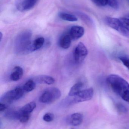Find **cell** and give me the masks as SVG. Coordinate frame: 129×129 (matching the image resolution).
Wrapping results in <instances>:
<instances>
[{
    "mask_svg": "<svg viewBox=\"0 0 129 129\" xmlns=\"http://www.w3.org/2000/svg\"><path fill=\"white\" fill-rule=\"evenodd\" d=\"M107 80L113 91L124 101L129 103V83L116 74L109 75Z\"/></svg>",
    "mask_w": 129,
    "mask_h": 129,
    "instance_id": "1",
    "label": "cell"
},
{
    "mask_svg": "<svg viewBox=\"0 0 129 129\" xmlns=\"http://www.w3.org/2000/svg\"><path fill=\"white\" fill-rule=\"evenodd\" d=\"M32 31L26 30L17 35L15 41V52L19 55H25L34 52L31 40Z\"/></svg>",
    "mask_w": 129,
    "mask_h": 129,
    "instance_id": "2",
    "label": "cell"
},
{
    "mask_svg": "<svg viewBox=\"0 0 129 129\" xmlns=\"http://www.w3.org/2000/svg\"><path fill=\"white\" fill-rule=\"evenodd\" d=\"M25 92L22 86H19L5 92L0 99V102L6 105L10 104L14 101L21 98Z\"/></svg>",
    "mask_w": 129,
    "mask_h": 129,
    "instance_id": "3",
    "label": "cell"
},
{
    "mask_svg": "<svg viewBox=\"0 0 129 129\" xmlns=\"http://www.w3.org/2000/svg\"><path fill=\"white\" fill-rule=\"evenodd\" d=\"M61 96L60 90L55 87L45 89L39 98L40 102L45 104L52 103L59 99Z\"/></svg>",
    "mask_w": 129,
    "mask_h": 129,
    "instance_id": "4",
    "label": "cell"
},
{
    "mask_svg": "<svg viewBox=\"0 0 129 129\" xmlns=\"http://www.w3.org/2000/svg\"><path fill=\"white\" fill-rule=\"evenodd\" d=\"M105 22L107 25L111 28L125 36L128 35V31L124 28L120 19L114 17H107L105 19Z\"/></svg>",
    "mask_w": 129,
    "mask_h": 129,
    "instance_id": "5",
    "label": "cell"
},
{
    "mask_svg": "<svg viewBox=\"0 0 129 129\" xmlns=\"http://www.w3.org/2000/svg\"><path fill=\"white\" fill-rule=\"evenodd\" d=\"M88 50L82 42L78 44L74 50L73 56L76 63L80 64L84 61L88 54Z\"/></svg>",
    "mask_w": 129,
    "mask_h": 129,
    "instance_id": "6",
    "label": "cell"
},
{
    "mask_svg": "<svg viewBox=\"0 0 129 129\" xmlns=\"http://www.w3.org/2000/svg\"><path fill=\"white\" fill-rule=\"evenodd\" d=\"M94 94V89L92 88L82 90L76 95L72 97L71 103L75 104L89 101L92 99Z\"/></svg>",
    "mask_w": 129,
    "mask_h": 129,
    "instance_id": "7",
    "label": "cell"
},
{
    "mask_svg": "<svg viewBox=\"0 0 129 129\" xmlns=\"http://www.w3.org/2000/svg\"><path fill=\"white\" fill-rule=\"evenodd\" d=\"M38 0H18L16 7L21 11H28L32 9L35 5Z\"/></svg>",
    "mask_w": 129,
    "mask_h": 129,
    "instance_id": "8",
    "label": "cell"
},
{
    "mask_svg": "<svg viewBox=\"0 0 129 129\" xmlns=\"http://www.w3.org/2000/svg\"><path fill=\"white\" fill-rule=\"evenodd\" d=\"M85 33V29L82 26L75 25L72 26L69 32V34L72 40L76 41L82 38Z\"/></svg>",
    "mask_w": 129,
    "mask_h": 129,
    "instance_id": "9",
    "label": "cell"
},
{
    "mask_svg": "<svg viewBox=\"0 0 129 129\" xmlns=\"http://www.w3.org/2000/svg\"><path fill=\"white\" fill-rule=\"evenodd\" d=\"M72 40L69 33L64 34L60 38L59 45L63 49H68L71 45Z\"/></svg>",
    "mask_w": 129,
    "mask_h": 129,
    "instance_id": "10",
    "label": "cell"
},
{
    "mask_svg": "<svg viewBox=\"0 0 129 129\" xmlns=\"http://www.w3.org/2000/svg\"><path fill=\"white\" fill-rule=\"evenodd\" d=\"M23 70L19 66H16L13 69L10 76V79L12 81H17L19 80L23 75Z\"/></svg>",
    "mask_w": 129,
    "mask_h": 129,
    "instance_id": "11",
    "label": "cell"
},
{
    "mask_svg": "<svg viewBox=\"0 0 129 129\" xmlns=\"http://www.w3.org/2000/svg\"><path fill=\"white\" fill-rule=\"evenodd\" d=\"M83 121V116L79 113H75L72 114L69 120L70 124L74 126H77L81 125Z\"/></svg>",
    "mask_w": 129,
    "mask_h": 129,
    "instance_id": "12",
    "label": "cell"
},
{
    "mask_svg": "<svg viewBox=\"0 0 129 129\" xmlns=\"http://www.w3.org/2000/svg\"><path fill=\"white\" fill-rule=\"evenodd\" d=\"M35 80L39 83L48 85H52L55 82V80L53 77L47 75H40L36 77Z\"/></svg>",
    "mask_w": 129,
    "mask_h": 129,
    "instance_id": "13",
    "label": "cell"
},
{
    "mask_svg": "<svg viewBox=\"0 0 129 129\" xmlns=\"http://www.w3.org/2000/svg\"><path fill=\"white\" fill-rule=\"evenodd\" d=\"M84 87V83L82 82H79L73 85L70 88L69 93V95L70 97H73L76 95L80 92L82 90Z\"/></svg>",
    "mask_w": 129,
    "mask_h": 129,
    "instance_id": "14",
    "label": "cell"
},
{
    "mask_svg": "<svg viewBox=\"0 0 129 129\" xmlns=\"http://www.w3.org/2000/svg\"><path fill=\"white\" fill-rule=\"evenodd\" d=\"M36 86V84L35 80L32 79L28 80L23 86V90L26 92H30L35 89Z\"/></svg>",
    "mask_w": 129,
    "mask_h": 129,
    "instance_id": "15",
    "label": "cell"
},
{
    "mask_svg": "<svg viewBox=\"0 0 129 129\" xmlns=\"http://www.w3.org/2000/svg\"><path fill=\"white\" fill-rule=\"evenodd\" d=\"M21 115V111L20 109L19 110H10L8 111L5 114L6 117L9 119H19Z\"/></svg>",
    "mask_w": 129,
    "mask_h": 129,
    "instance_id": "16",
    "label": "cell"
},
{
    "mask_svg": "<svg viewBox=\"0 0 129 129\" xmlns=\"http://www.w3.org/2000/svg\"><path fill=\"white\" fill-rule=\"evenodd\" d=\"M36 104L34 102H31L26 104L20 109L21 112L24 113L30 114L36 107Z\"/></svg>",
    "mask_w": 129,
    "mask_h": 129,
    "instance_id": "17",
    "label": "cell"
},
{
    "mask_svg": "<svg viewBox=\"0 0 129 129\" xmlns=\"http://www.w3.org/2000/svg\"><path fill=\"white\" fill-rule=\"evenodd\" d=\"M59 16L63 20L69 22H75L77 21L78 19L75 15L66 13H59Z\"/></svg>",
    "mask_w": 129,
    "mask_h": 129,
    "instance_id": "18",
    "label": "cell"
},
{
    "mask_svg": "<svg viewBox=\"0 0 129 129\" xmlns=\"http://www.w3.org/2000/svg\"><path fill=\"white\" fill-rule=\"evenodd\" d=\"M45 39L43 37H40L36 39L33 42V50L34 51L40 49L44 45Z\"/></svg>",
    "mask_w": 129,
    "mask_h": 129,
    "instance_id": "19",
    "label": "cell"
},
{
    "mask_svg": "<svg viewBox=\"0 0 129 129\" xmlns=\"http://www.w3.org/2000/svg\"><path fill=\"white\" fill-rule=\"evenodd\" d=\"M30 117V114L24 113L21 111V115L19 120L22 123L27 122L29 119Z\"/></svg>",
    "mask_w": 129,
    "mask_h": 129,
    "instance_id": "20",
    "label": "cell"
},
{
    "mask_svg": "<svg viewBox=\"0 0 129 129\" xmlns=\"http://www.w3.org/2000/svg\"><path fill=\"white\" fill-rule=\"evenodd\" d=\"M92 2L98 7H104L108 5V0H91Z\"/></svg>",
    "mask_w": 129,
    "mask_h": 129,
    "instance_id": "21",
    "label": "cell"
},
{
    "mask_svg": "<svg viewBox=\"0 0 129 129\" xmlns=\"http://www.w3.org/2000/svg\"><path fill=\"white\" fill-rule=\"evenodd\" d=\"M123 64L129 70V56H121L119 57Z\"/></svg>",
    "mask_w": 129,
    "mask_h": 129,
    "instance_id": "22",
    "label": "cell"
},
{
    "mask_svg": "<svg viewBox=\"0 0 129 129\" xmlns=\"http://www.w3.org/2000/svg\"><path fill=\"white\" fill-rule=\"evenodd\" d=\"M122 22L123 27L129 32V19L126 17H122L120 19Z\"/></svg>",
    "mask_w": 129,
    "mask_h": 129,
    "instance_id": "23",
    "label": "cell"
},
{
    "mask_svg": "<svg viewBox=\"0 0 129 129\" xmlns=\"http://www.w3.org/2000/svg\"><path fill=\"white\" fill-rule=\"evenodd\" d=\"M108 5L114 9H117L119 8V4L117 0H108Z\"/></svg>",
    "mask_w": 129,
    "mask_h": 129,
    "instance_id": "24",
    "label": "cell"
},
{
    "mask_svg": "<svg viewBox=\"0 0 129 129\" xmlns=\"http://www.w3.org/2000/svg\"><path fill=\"white\" fill-rule=\"evenodd\" d=\"M54 118V114L51 113H47L45 114L43 117L44 121L47 122H49L53 121Z\"/></svg>",
    "mask_w": 129,
    "mask_h": 129,
    "instance_id": "25",
    "label": "cell"
},
{
    "mask_svg": "<svg viewBox=\"0 0 129 129\" xmlns=\"http://www.w3.org/2000/svg\"><path fill=\"white\" fill-rule=\"evenodd\" d=\"M117 107L119 111L121 113H125L128 111L126 107L121 104L117 105Z\"/></svg>",
    "mask_w": 129,
    "mask_h": 129,
    "instance_id": "26",
    "label": "cell"
},
{
    "mask_svg": "<svg viewBox=\"0 0 129 129\" xmlns=\"http://www.w3.org/2000/svg\"><path fill=\"white\" fill-rule=\"evenodd\" d=\"M7 108L6 105L3 103H0V111L1 112H3Z\"/></svg>",
    "mask_w": 129,
    "mask_h": 129,
    "instance_id": "27",
    "label": "cell"
},
{
    "mask_svg": "<svg viewBox=\"0 0 129 129\" xmlns=\"http://www.w3.org/2000/svg\"><path fill=\"white\" fill-rule=\"evenodd\" d=\"M2 37H3V34L2 32L0 33V42H1L2 40Z\"/></svg>",
    "mask_w": 129,
    "mask_h": 129,
    "instance_id": "28",
    "label": "cell"
},
{
    "mask_svg": "<svg viewBox=\"0 0 129 129\" xmlns=\"http://www.w3.org/2000/svg\"><path fill=\"white\" fill-rule=\"evenodd\" d=\"M126 17H127V18H128V19H129V16H128Z\"/></svg>",
    "mask_w": 129,
    "mask_h": 129,
    "instance_id": "29",
    "label": "cell"
},
{
    "mask_svg": "<svg viewBox=\"0 0 129 129\" xmlns=\"http://www.w3.org/2000/svg\"><path fill=\"white\" fill-rule=\"evenodd\" d=\"M73 129V128H72V129Z\"/></svg>",
    "mask_w": 129,
    "mask_h": 129,
    "instance_id": "30",
    "label": "cell"
}]
</instances>
